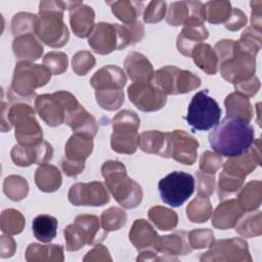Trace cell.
Masks as SVG:
<instances>
[{"mask_svg":"<svg viewBox=\"0 0 262 262\" xmlns=\"http://www.w3.org/2000/svg\"><path fill=\"white\" fill-rule=\"evenodd\" d=\"M254 128L247 122L224 118L209 134L213 150L220 156L231 158L246 152L255 140Z\"/></svg>","mask_w":262,"mask_h":262,"instance_id":"obj_1","label":"cell"},{"mask_svg":"<svg viewBox=\"0 0 262 262\" xmlns=\"http://www.w3.org/2000/svg\"><path fill=\"white\" fill-rule=\"evenodd\" d=\"M52 73L44 64H36L32 61H18L13 71L11 85L7 92L10 102H27L35 100L37 88L46 85Z\"/></svg>","mask_w":262,"mask_h":262,"instance_id":"obj_2","label":"cell"},{"mask_svg":"<svg viewBox=\"0 0 262 262\" xmlns=\"http://www.w3.org/2000/svg\"><path fill=\"white\" fill-rule=\"evenodd\" d=\"M101 174L106 188L119 205L125 209H133L140 205L143 196L141 186L131 179L126 167L119 161H106L101 166Z\"/></svg>","mask_w":262,"mask_h":262,"instance_id":"obj_3","label":"cell"},{"mask_svg":"<svg viewBox=\"0 0 262 262\" xmlns=\"http://www.w3.org/2000/svg\"><path fill=\"white\" fill-rule=\"evenodd\" d=\"M64 10V1H41L39 4L36 35L47 46L60 48L69 41V30L63 23Z\"/></svg>","mask_w":262,"mask_h":262,"instance_id":"obj_4","label":"cell"},{"mask_svg":"<svg viewBox=\"0 0 262 262\" xmlns=\"http://www.w3.org/2000/svg\"><path fill=\"white\" fill-rule=\"evenodd\" d=\"M66 239V249L68 251H78L85 245H98L107 236L105 231L95 215H78L74 223L68 225L63 231Z\"/></svg>","mask_w":262,"mask_h":262,"instance_id":"obj_5","label":"cell"},{"mask_svg":"<svg viewBox=\"0 0 262 262\" xmlns=\"http://www.w3.org/2000/svg\"><path fill=\"white\" fill-rule=\"evenodd\" d=\"M7 121L15 128L14 136L19 144L33 145L42 141L43 132L34 108L27 102H16L7 110Z\"/></svg>","mask_w":262,"mask_h":262,"instance_id":"obj_6","label":"cell"},{"mask_svg":"<svg viewBox=\"0 0 262 262\" xmlns=\"http://www.w3.org/2000/svg\"><path fill=\"white\" fill-rule=\"evenodd\" d=\"M39 117L50 127H57L64 123L66 114L80 102L68 91L60 90L52 94L37 95L34 100Z\"/></svg>","mask_w":262,"mask_h":262,"instance_id":"obj_7","label":"cell"},{"mask_svg":"<svg viewBox=\"0 0 262 262\" xmlns=\"http://www.w3.org/2000/svg\"><path fill=\"white\" fill-rule=\"evenodd\" d=\"M166 95H178L190 92L202 84L200 77L175 66H165L155 72L151 81Z\"/></svg>","mask_w":262,"mask_h":262,"instance_id":"obj_8","label":"cell"},{"mask_svg":"<svg viewBox=\"0 0 262 262\" xmlns=\"http://www.w3.org/2000/svg\"><path fill=\"white\" fill-rule=\"evenodd\" d=\"M221 118V108L217 101L209 96L208 89L196 92L188 105L185 120L193 130L208 131L214 128Z\"/></svg>","mask_w":262,"mask_h":262,"instance_id":"obj_9","label":"cell"},{"mask_svg":"<svg viewBox=\"0 0 262 262\" xmlns=\"http://www.w3.org/2000/svg\"><path fill=\"white\" fill-rule=\"evenodd\" d=\"M161 200L171 206L180 207L194 191V178L191 174L174 171L162 178L158 184Z\"/></svg>","mask_w":262,"mask_h":262,"instance_id":"obj_10","label":"cell"},{"mask_svg":"<svg viewBox=\"0 0 262 262\" xmlns=\"http://www.w3.org/2000/svg\"><path fill=\"white\" fill-rule=\"evenodd\" d=\"M88 44L95 53L105 55L114 50L126 48L122 25L98 23L88 37Z\"/></svg>","mask_w":262,"mask_h":262,"instance_id":"obj_11","label":"cell"},{"mask_svg":"<svg viewBox=\"0 0 262 262\" xmlns=\"http://www.w3.org/2000/svg\"><path fill=\"white\" fill-rule=\"evenodd\" d=\"M201 261H252L248 244L241 237L213 242L210 250L202 255Z\"/></svg>","mask_w":262,"mask_h":262,"instance_id":"obj_12","label":"cell"},{"mask_svg":"<svg viewBox=\"0 0 262 262\" xmlns=\"http://www.w3.org/2000/svg\"><path fill=\"white\" fill-rule=\"evenodd\" d=\"M127 94L129 100L142 112H157L167 102V95L151 82H133Z\"/></svg>","mask_w":262,"mask_h":262,"instance_id":"obj_13","label":"cell"},{"mask_svg":"<svg viewBox=\"0 0 262 262\" xmlns=\"http://www.w3.org/2000/svg\"><path fill=\"white\" fill-rule=\"evenodd\" d=\"M68 198L74 206H103L110 202V194L100 181L78 182L71 186Z\"/></svg>","mask_w":262,"mask_h":262,"instance_id":"obj_14","label":"cell"},{"mask_svg":"<svg viewBox=\"0 0 262 262\" xmlns=\"http://www.w3.org/2000/svg\"><path fill=\"white\" fill-rule=\"evenodd\" d=\"M220 74L224 80L234 84L241 83L255 76L256 60L255 56L239 50L229 59L219 66Z\"/></svg>","mask_w":262,"mask_h":262,"instance_id":"obj_15","label":"cell"},{"mask_svg":"<svg viewBox=\"0 0 262 262\" xmlns=\"http://www.w3.org/2000/svg\"><path fill=\"white\" fill-rule=\"evenodd\" d=\"M261 163V140H254L251 147L243 155L229 158L223 165V172L241 180L253 172Z\"/></svg>","mask_w":262,"mask_h":262,"instance_id":"obj_16","label":"cell"},{"mask_svg":"<svg viewBox=\"0 0 262 262\" xmlns=\"http://www.w3.org/2000/svg\"><path fill=\"white\" fill-rule=\"evenodd\" d=\"M12 162L19 167H28L32 164H46L52 159L53 148L49 142L42 140L37 144H15L10 152Z\"/></svg>","mask_w":262,"mask_h":262,"instance_id":"obj_17","label":"cell"},{"mask_svg":"<svg viewBox=\"0 0 262 262\" xmlns=\"http://www.w3.org/2000/svg\"><path fill=\"white\" fill-rule=\"evenodd\" d=\"M171 151L175 161L183 165H192L196 161L199 141L184 130L170 132Z\"/></svg>","mask_w":262,"mask_h":262,"instance_id":"obj_18","label":"cell"},{"mask_svg":"<svg viewBox=\"0 0 262 262\" xmlns=\"http://www.w3.org/2000/svg\"><path fill=\"white\" fill-rule=\"evenodd\" d=\"M64 123L73 130L74 134H82L93 138L98 131L96 120L80 103L66 114Z\"/></svg>","mask_w":262,"mask_h":262,"instance_id":"obj_19","label":"cell"},{"mask_svg":"<svg viewBox=\"0 0 262 262\" xmlns=\"http://www.w3.org/2000/svg\"><path fill=\"white\" fill-rule=\"evenodd\" d=\"M138 147L146 154L159 155L162 158H171L170 132L158 130L144 131L139 135Z\"/></svg>","mask_w":262,"mask_h":262,"instance_id":"obj_20","label":"cell"},{"mask_svg":"<svg viewBox=\"0 0 262 262\" xmlns=\"http://www.w3.org/2000/svg\"><path fill=\"white\" fill-rule=\"evenodd\" d=\"M160 235L145 219H136L129 231V239L139 251L155 250Z\"/></svg>","mask_w":262,"mask_h":262,"instance_id":"obj_21","label":"cell"},{"mask_svg":"<svg viewBox=\"0 0 262 262\" xmlns=\"http://www.w3.org/2000/svg\"><path fill=\"white\" fill-rule=\"evenodd\" d=\"M127 83L124 71L114 64H107L94 73L90 79V85L95 89H123Z\"/></svg>","mask_w":262,"mask_h":262,"instance_id":"obj_22","label":"cell"},{"mask_svg":"<svg viewBox=\"0 0 262 262\" xmlns=\"http://www.w3.org/2000/svg\"><path fill=\"white\" fill-rule=\"evenodd\" d=\"M156 251L159 254H163L164 257L170 256L173 260H177L174 256L189 254L192 249L188 244L187 232L176 231L172 234L160 236L156 245ZM166 260L168 259L166 258Z\"/></svg>","mask_w":262,"mask_h":262,"instance_id":"obj_23","label":"cell"},{"mask_svg":"<svg viewBox=\"0 0 262 262\" xmlns=\"http://www.w3.org/2000/svg\"><path fill=\"white\" fill-rule=\"evenodd\" d=\"M124 68L133 82H150L155 74L151 62L142 53L132 51L124 60Z\"/></svg>","mask_w":262,"mask_h":262,"instance_id":"obj_24","label":"cell"},{"mask_svg":"<svg viewBox=\"0 0 262 262\" xmlns=\"http://www.w3.org/2000/svg\"><path fill=\"white\" fill-rule=\"evenodd\" d=\"M95 12L91 6L81 2L70 10V24L74 34L80 38L89 37L94 28Z\"/></svg>","mask_w":262,"mask_h":262,"instance_id":"obj_25","label":"cell"},{"mask_svg":"<svg viewBox=\"0 0 262 262\" xmlns=\"http://www.w3.org/2000/svg\"><path fill=\"white\" fill-rule=\"evenodd\" d=\"M244 213L235 199L224 201L218 205L213 213L212 225L221 230L232 228Z\"/></svg>","mask_w":262,"mask_h":262,"instance_id":"obj_26","label":"cell"},{"mask_svg":"<svg viewBox=\"0 0 262 262\" xmlns=\"http://www.w3.org/2000/svg\"><path fill=\"white\" fill-rule=\"evenodd\" d=\"M209 37V32L204 25L183 26L177 37V49L184 56H190L193 48Z\"/></svg>","mask_w":262,"mask_h":262,"instance_id":"obj_27","label":"cell"},{"mask_svg":"<svg viewBox=\"0 0 262 262\" xmlns=\"http://www.w3.org/2000/svg\"><path fill=\"white\" fill-rule=\"evenodd\" d=\"M12 50L19 61H34L41 57L43 45L34 34L15 37L12 42Z\"/></svg>","mask_w":262,"mask_h":262,"instance_id":"obj_28","label":"cell"},{"mask_svg":"<svg viewBox=\"0 0 262 262\" xmlns=\"http://www.w3.org/2000/svg\"><path fill=\"white\" fill-rule=\"evenodd\" d=\"M92 139L93 138L86 135L73 134L66 143V159L74 162L85 163L86 159L93 150Z\"/></svg>","mask_w":262,"mask_h":262,"instance_id":"obj_29","label":"cell"},{"mask_svg":"<svg viewBox=\"0 0 262 262\" xmlns=\"http://www.w3.org/2000/svg\"><path fill=\"white\" fill-rule=\"evenodd\" d=\"M226 117L250 123L253 118V107L249 98L238 92L228 94L224 100Z\"/></svg>","mask_w":262,"mask_h":262,"instance_id":"obj_30","label":"cell"},{"mask_svg":"<svg viewBox=\"0 0 262 262\" xmlns=\"http://www.w3.org/2000/svg\"><path fill=\"white\" fill-rule=\"evenodd\" d=\"M62 182L59 170L50 164L40 165L35 172V183L41 191L53 192L58 190Z\"/></svg>","mask_w":262,"mask_h":262,"instance_id":"obj_31","label":"cell"},{"mask_svg":"<svg viewBox=\"0 0 262 262\" xmlns=\"http://www.w3.org/2000/svg\"><path fill=\"white\" fill-rule=\"evenodd\" d=\"M194 63L207 75H215L219 70V62L214 48L210 44H198L190 55Z\"/></svg>","mask_w":262,"mask_h":262,"instance_id":"obj_32","label":"cell"},{"mask_svg":"<svg viewBox=\"0 0 262 262\" xmlns=\"http://www.w3.org/2000/svg\"><path fill=\"white\" fill-rule=\"evenodd\" d=\"M26 260L37 261H63V248L60 245L30 244L26 251Z\"/></svg>","mask_w":262,"mask_h":262,"instance_id":"obj_33","label":"cell"},{"mask_svg":"<svg viewBox=\"0 0 262 262\" xmlns=\"http://www.w3.org/2000/svg\"><path fill=\"white\" fill-rule=\"evenodd\" d=\"M262 184L260 180L248 182L237 194L235 199L238 206L244 212L255 211L261 205Z\"/></svg>","mask_w":262,"mask_h":262,"instance_id":"obj_34","label":"cell"},{"mask_svg":"<svg viewBox=\"0 0 262 262\" xmlns=\"http://www.w3.org/2000/svg\"><path fill=\"white\" fill-rule=\"evenodd\" d=\"M115 16L124 25H129L137 21V17L141 14L143 9V2L139 1H107Z\"/></svg>","mask_w":262,"mask_h":262,"instance_id":"obj_35","label":"cell"},{"mask_svg":"<svg viewBox=\"0 0 262 262\" xmlns=\"http://www.w3.org/2000/svg\"><path fill=\"white\" fill-rule=\"evenodd\" d=\"M57 224V219L51 215H38L32 222L34 236L42 243L51 242L56 236Z\"/></svg>","mask_w":262,"mask_h":262,"instance_id":"obj_36","label":"cell"},{"mask_svg":"<svg viewBox=\"0 0 262 262\" xmlns=\"http://www.w3.org/2000/svg\"><path fill=\"white\" fill-rule=\"evenodd\" d=\"M138 132L113 131L111 135V146L118 154L132 155L138 147Z\"/></svg>","mask_w":262,"mask_h":262,"instance_id":"obj_37","label":"cell"},{"mask_svg":"<svg viewBox=\"0 0 262 262\" xmlns=\"http://www.w3.org/2000/svg\"><path fill=\"white\" fill-rule=\"evenodd\" d=\"M235 231L244 237H255L262 233L261 212H246L235 224Z\"/></svg>","mask_w":262,"mask_h":262,"instance_id":"obj_38","label":"cell"},{"mask_svg":"<svg viewBox=\"0 0 262 262\" xmlns=\"http://www.w3.org/2000/svg\"><path fill=\"white\" fill-rule=\"evenodd\" d=\"M212 205L209 196L198 194L186 208V216L193 223L206 222L212 215Z\"/></svg>","mask_w":262,"mask_h":262,"instance_id":"obj_39","label":"cell"},{"mask_svg":"<svg viewBox=\"0 0 262 262\" xmlns=\"http://www.w3.org/2000/svg\"><path fill=\"white\" fill-rule=\"evenodd\" d=\"M148 218L160 230H172L178 224V216L173 210L155 206L148 210Z\"/></svg>","mask_w":262,"mask_h":262,"instance_id":"obj_40","label":"cell"},{"mask_svg":"<svg viewBox=\"0 0 262 262\" xmlns=\"http://www.w3.org/2000/svg\"><path fill=\"white\" fill-rule=\"evenodd\" d=\"M193 1L172 2L169 5L166 20L170 26L184 25L192 16Z\"/></svg>","mask_w":262,"mask_h":262,"instance_id":"obj_41","label":"cell"},{"mask_svg":"<svg viewBox=\"0 0 262 262\" xmlns=\"http://www.w3.org/2000/svg\"><path fill=\"white\" fill-rule=\"evenodd\" d=\"M206 20L210 24L218 25L226 23L231 14V4L229 1H209L205 4Z\"/></svg>","mask_w":262,"mask_h":262,"instance_id":"obj_42","label":"cell"},{"mask_svg":"<svg viewBox=\"0 0 262 262\" xmlns=\"http://www.w3.org/2000/svg\"><path fill=\"white\" fill-rule=\"evenodd\" d=\"M38 15L30 12H18L11 20V32L15 37L23 35L36 34Z\"/></svg>","mask_w":262,"mask_h":262,"instance_id":"obj_43","label":"cell"},{"mask_svg":"<svg viewBox=\"0 0 262 262\" xmlns=\"http://www.w3.org/2000/svg\"><path fill=\"white\" fill-rule=\"evenodd\" d=\"M3 191L8 199L18 202L28 195L29 185L24 177L19 175H10L4 179Z\"/></svg>","mask_w":262,"mask_h":262,"instance_id":"obj_44","label":"cell"},{"mask_svg":"<svg viewBox=\"0 0 262 262\" xmlns=\"http://www.w3.org/2000/svg\"><path fill=\"white\" fill-rule=\"evenodd\" d=\"M26 224L23 214L15 209H6L2 211L0 218V227L4 233L18 234L23 231Z\"/></svg>","mask_w":262,"mask_h":262,"instance_id":"obj_45","label":"cell"},{"mask_svg":"<svg viewBox=\"0 0 262 262\" xmlns=\"http://www.w3.org/2000/svg\"><path fill=\"white\" fill-rule=\"evenodd\" d=\"M95 97L98 105L106 111H116L124 102L123 89H97L95 90Z\"/></svg>","mask_w":262,"mask_h":262,"instance_id":"obj_46","label":"cell"},{"mask_svg":"<svg viewBox=\"0 0 262 262\" xmlns=\"http://www.w3.org/2000/svg\"><path fill=\"white\" fill-rule=\"evenodd\" d=\"M127 221L125 211L118 207H111L104 210L100 215V223L104 230L113 231L122 228Z\"/></svg>","mask_w":262,"mask_h":262,"instance_id":"obj_47","label":"cell"},{"mask_svg":"<svg viewBox=\"0 0 262 262\" xmlns=\"http://www.w3.org/2000/svg\"><path fill=\"white\" fill-rule=\"evenodd\" d=\"M113 131L137 132L140 119L137 114L130 110H123L113 118Z\"/></svg>","mask_w":262,"mask_h":262,"instance_id":"obj_48","label":"cell"},{"mask_svg":"<svg viewBox=\"0 0 262 262\" xmlns=\"http://www.w3.org/2000/svg\"><path fill=\"white\" fill-rule=\"evenodd\" d=\"M237 43L241 50L256 57L262 46L261 32L249 27L242 33L241 39L237 41Z\"/></svg>","mask_w":262,"mask_h":262,"instance_id":"obj_49","label":"cell"},{"mask_svg":"<svg viewBox=\"0 0 262 262\" xmlns=\"http://www.w3.org/2000/svg\"><path fill=\"white\" fill-rule=\"evenodd\" d=\"M187 239L192 250L210 248V246L214 242V233L208 228L193 229L187 232Z\"/></svg>","mask_w":262,"mask_h":262,"instance_id":"obj_50","label":"cell"},{"mask_svg":"<svg viewBox=\"0 0 262 262\" xmlns=\"http://www.w3.org/2000/svg\"><path fill=\"white\" fill-rule=\"evenodd\" d=\"M43 64L48 68L53 75H60L68 69V56L60 51H51L45 54Z\"/></svg>","mask_w":262,"mask_h":262,"instance_id":"obj_51","label":"cell"},{"mask_svg":"<svg viewBox=\"0 0 262 262\" xmlns=\"http://www.w3.org/2000/svg\"><path fill=\"white\" fill-rule=\"evenodd\" d=\"M94 56L86 50L78 51L72 59V68L78 76L86 75L95 66Z\"/></svg>","mask_w":262,"mask_h":262,"instance_id":"obj_52","label":"cell"},{"mask_svg":"<svg viewBox=\"0 0 262 262\" xmlns=\"http://www.w3.org/2000/svg\"><path fill=\"white\" fill-rule=\"evenodd\" d=\"M222 163V157L219 154L210 150L204 151L200 159V171L214 175L221 168Z\"/></svg>","mask_w":262,"mask_h":262,"instance_id":"obj_53","label":"cell"},{"mask_svg":"<svg viewBox=\"0 0 262 262\" xmlns=\"http://www.w3.org/2000/svg\"><path fill=\"white\" fill-rule=\"evenodd\" d=\"M165 1H150L143 12V20L146 24H155L161 21L167 10Z\"/></svg>","mask_w":262,"mask_h":262,"instance_id":"obj_54","label":"cell"},{"mask_svg":"<svg viewBox=\"0 0 262 262\" xmlns=\"http://www.w3.org/2000/svg\"><path fill=\"white\" fill-rule=\"evenodd\" d=\"M196 182H198V194L210 196L214 192L215 188V177L212 174L203 173L198 171L196 173Z\"/></svg>","mask_w":262,"mask_h":262,"instance_id":"obj_55","label":"cell"},{"mask_svg":"<svg viewBox=\"0 0 262 262\" xmlns=\"http://www.w3.org/2000/svg\"><path fill=\"white\" fill-rule=\"evenodd\" d=\"M234 89H235V92H238L247 96L248 98L253 97L254 95H256V93L260 89V81L256 76H253L246 81L234 84Z\"/></svg>","mask_w":262,"mask_h":262,"instance_id":"obj_56","label":"cell"},{"mask_svg":"<svg viewBox=\"0 0 262 262\" xmlns=\"http://www.w3.org/2000/svg\"><path fill=\"white\" fill-rule=\"evenodd\" d=\"M247 24V16L239 8H232L229 19L224 24L225 28L229 31H237Z\"/></svg>","mask_w":262,"mask_h":262,"instance_id":"obj_57","label":"cell"},{"mask_svg":"<svg viewBox=\"0 0 262 262\" xmlns=\"http://www.w3.org/2000/svg\"><path fill=\"white\" fill-rule=\"evenodd\" d=\"M84 261H90V260H94V261H112V258L110 256L108 250L101 246V245H97L95 248H93L92 250H90L87 255L84 257L83 259Z\"/></svg>","mask_w":262,"mask_h":262,"instance_id":"obj_58","label":"cell"},{"mask_svg":"<svg viewBox=\"0 0 262 262\" xmlns=\"http://www.w3.org/2000/svg\"><path fill=\"white\" fill-rule=\"evenodd\" d=\"M84 168H85V163L74 162V161H70L68 159H63L61 161V169L64 172V174L70 177L79 175L80 173L83 172Z\"/></svg>","mask_w":262,"mask_h":262,"instance_id":"obj_59","label":"cell"},{"mask_svg":"<svg viewBox=\"0 0 262 262\" xmlns=\"http://www.w3.org/2000/svg\"><path fill=\"white\" fill-rule=\"evenodd\" d=\"M252 12H251V27L257 31L261 32L262 28V1H252L251 2Z\"/></svg>","mask_w":262,"mask_h":262,"instance_id":"obj_60","label":"cell"},{"mask_svg":"<svg viewBox=\"0 0 262 262\" xmlns=\"http://www.w3.org/2000/svg\"><path fill=\"white\" fill-rule=\"evenodd\" d=\"M16 249V244L14 242V239L7 235H2L1 239H0V256L2 258H7L10 257L14 254Z\"/></svg>","mask_w":262,"mask_h":262,"instance_id":"obj_61","label":"cell"}]
</instances>
